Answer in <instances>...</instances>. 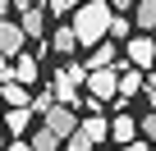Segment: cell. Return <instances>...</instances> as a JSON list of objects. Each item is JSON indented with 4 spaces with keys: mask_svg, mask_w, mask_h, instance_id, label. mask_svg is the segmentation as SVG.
Here are the masks:
<instances>
[{
    "mask_svg": "<svg viewBox=\"0 0 156 151\" xmlns=\"http://www.w3.org/2000/svg\"><path fill=\"white\" fill-rule=\"evenodd\" d=\"M110 37L115 41H129V14H115L110 19Z\"/></svg>",
    "mask_w": 156,
    "mask_h": 151,
    "instance_id": "d6986e66",
    "label": "cell"
},
{
    "mask_svg": "<svg viewBox=\"0 0 156 151\" xmlns=\"http://www.w3.org/2000/svg\"><path fill=\"white\" fill-rule=\"evenodd\" d=\"M87 83V64H78V60H69L60 73H55V83H51V92H55V105H73L78 101V87Z\"/></svg>",
    "mask_w": 156,
    "mask_h": 151,
    "instance_id": "7a4b0ae2",
    "label": "cell"
},
{
    "mask_svg": "<svg viewBox=\"0 0 156 151\" xmlns=\"http://www.w3.org/2000/svg\"><path fill=\"white\" fill-rule=\"evenodd\" d=\"M23 128H32V105H28V110H9V115H5V133H23Z\"/></svg>",
    "mask_w": 156,
    "mask_h": 151,
    "instance_id": "2e32d148",
    "label": "cell"
},
{
    "mask_svg": "<svg viewBox=\"0 0 156 151\" xmlns=\"http://www.w3.org/2000/svg\"><path fill=\"white\" fill-rule=\"evenodd\" d=\"M124 60H129L133 69H151V64H156V41H151V37H133L129 50H124Z\"/></svg>",
    "mask_w": 156,
    "mask_h": 151,
    "instance_id": "8992f818",
    "label": "cell"
},
{
    "mask_svg": "<svg viewBox=\"0 0 156 151\" xmlns=\"http://www.w3.org/2000/svg\"><path fill=\"white\" fill-rule=\"evenodd\" d=\"M133 28H142V32L156 28V0H133Z\"/></svg>",
    "mask_w": 156,
    "mask_h": 151,
    "instance_id": "9a60e30c",
    "label": "cell"
},
{
    "mask_svg": "<svg viewBox=\"0 0 156 151\" xmlns=\"http://www.w3.org/2000/svg\"><path fill=\"white\" fill-rule=\"evenodd\" d=\"M119 96V69H97V73H87V101H115Z\"/></svg>",
    "mask_w": 156,
    "mask_h": 151,
    "instance_id": "3957f363",
    "label": "cell"
},
{
    "mask_svg": "<svg viewBox=\"0 0 156 151\" xmlns=\"http://www.w3.org/2000/svg\"><path fill=\"white\" fill-rule=\"evenodd\" d=\"M5 83H14V60L0 55V87H5Z\"/></svg>",
    "mask_w": 156,
    "mask_h": 151,
    "instance_id": "603a6c76",
    "label": "cell"
},
{
    "mask_svg": "<svg viewBox=\"0 0 156 151\" xmlns=\"http://www.w3.org/2000/svg\"><path fill=\"white\" fill-rule=\"evenodd\" d=\"M0 101H5L9 110H28V105H32V92H28L23 83H5V87H0Z\"/></svg>",
    "mask_w": 156,
    "mask_h": 151,
    "instance_id": "7c38bea8",
    "label": "cell"
},
{
    "mask_svg": "<svg viewBox=\"0 0 156 151\" xmlns=\"http://www.w3.org/2000/svg\"><path fill=\"white\" fill-rule=\"evenodd\" d=\"M119 64H124V69H119V96H115V101H129V96H138V92H142V83H147V78H142V69H133L129 60H119Z\"/></svg>",
    "mask_w": 156,
    "mask_h": 151,
    "instance_id": "30bf717a",
    "label": "cell"
},
{
    "mask_svg": "<svg viewBox=\"0 0 156 151\" xmlns=\"http://www.w3.org/2000/svg\"><path fill=\"white\" fill-rule=\"evenodd\" d=\"M78 5H83V0H51V5H46V14H51V19H64V14L73 19V9H78Z\"/></svg>",
    "mask_w": 156,
    "mask_h": 151,
    "instance_id": "ac0fdd59",
    "label": "cell"
},
{
    "mask_svg": "<svg viewBox=\"0 0 156 151\" xmlns=\"http://www.w3.org/2000/svg\"><path fill=\"white\" fill-rule=\"evenodd\" d=\"M32 151H60V137L46 133V128H37V133H32Z\"/></svg>",
    "mask_w": 156,
    "mask_h": 151,
    "instance_id": "e0dca14e",
    "label": "cell"
},
{
    "mask_svg": "<svg viewBox=\"0 0 156 151\" xmlns=\"http://www.w3.org/2000/svg\"><path fill=\"white\" fill-rule=\"evenodd\" d=\"M78 133H83V137H92V146H101V142L110 137V119H106V115H87L83 124H78Z\"/></svg>",
    "mask_w": 156,
    "mask_h": 151,
    "instance_id": "8fae6325",
    "label": "cell"
},
{
    "mask_svg": "<svg viewBox=\"0 0 156 151\" xmlns=\"http://www.w3.org/2000/svg\"><path fill=\"white\" fill-rule=\"evenodd\" d=\"M138 124H142V137H147V142H151V146H156V110H151V115H147V119H138Z\"/></svg>",
    "mask_w": 156,
    "mask_h": 151,
    "instance_id": "7402d4cb",
    "label": "cell"
},
{
    "mask_svg": "<svg viewBox=\"0 0 156 151\" xmlns=\"http://www.w3.org/2000/svg\"><path fill=\"white\" fill-rule=\"evenodd\" d=\"M19 23H23L28 41H37V37H51V28H46V9H41V5H28V9L19 14Z\"/></svg>",
    "mask_w": 156,
    "mask_h": 151,
    "instance_id": "9c48e42d",
    "label": "cell"
},
{
    "mask_svg": "<svg viewBox=\"0 0 156 151\" xmlns=\"http://www.w3.org/2000/svg\"><path fill=\"white\" fill-rule=\"evenodd\" d=\"M64 151H97V146H92V137H83V133H73V137L64 142Z\"/></svg>",
    "mask_w": 156,
    "mask_h": 151,
    "instance_id": "44dd1931",
    "label": "cell"
},
{
    "mask_svg": "<svg viewBox=\"0 0 156 151\" xmlns=\"http://www.w3.org/2000/svg\"><path fill=\"white\" fill-rule=\"evenodd\" d=\"M119 64V50H115V41H101L97 50H92V60H87V73H97V69H115Z\"/></svg>",
    "mask_w": 156,
    "mask_h": 151,
    "instance_id": "4fadbf2b",
    "label": "cell"
},
{
    "mask_svg": "<svg viewBox=\"0 0 156 151\" xmlns=\"http://www.w3.org/2000/svg\"><path fill=\"white\" fill-rule=\"evenodd\" d=\"M14 83H23V87L37 83V55H14Z\"/></svg>",
    "mask_w": 156,
    "mask_h": 151,
    "instance_id": "5bb4252c",
    "label": "cell"
},
{
    "mask_svg": "<svg viewBox=\"0 0 156 151\" xmlns=\"http://www.w3.org/2000/svg\"><path fill=\"white\" fill-rule=\"evenodd\" d=\"M110 19H115V9H110V0H83V5L73 9V32H78V46H101L106 37H110Z\"/></svg>",
    "mask_w": 156,
    "mask_h": 151,
    "instance_id": "6da1fadb",
    "label": "cell"
},
{
    "mask_svg": "<svg viewBox=\"0 0 156 151\" xmlns=\"http://www.w3.org/2000/svg\"><path fill=\"white\" fill-rule=\"evenodd\" d=\"M142 96H147V101H151V105H156V73H151V78H147V83H142Z\"/></svg>",
    "mask_w": 156,
    "mask_h": 151,
    "instance_id": "cb8c5ba5",
    "label": "cell"
},
{
    "mask_svg": "<svg viewBox=\"0 0 156 151\" xmlns=\"http://www.w3.org/2000/svg\"><path fill=\"white\" fill-rule=\"evenodd\" d=\"M9 9H14V0H0V19H9Z\"/></svg>",
    "mask_w": 156,
    "mask_h": 151,
    "instance_id": "83f0119b",
    "label": "cell"
},
{
    "mask_svg": "<svg viewBox=\"0 0 156 151\" xmlns=\"http://www.w3.org/2000/svg\"><path fill=\"white\" fill-rule=\"evenodd\" d=\"M124 151H156V146H151V142H147V137H138V142H129V146H124Z\"/></svg>",
    "mask_w": 156,
    "mask_h": 151,
    "instance_id": "484cf974",
    "label": "cell"
},
{
    "mask_svg": "<svg viewBox=\"0 0 156 151\" xmlns=\"http://www.w3.org/2000/svg\"><path fill=\"white\" fill-rule=\"evenodd\" d=\"M23 41H28V32H23V23L19 19H0V55H23Z\"/></svg>",
    "mask_w": 156,
    "mask_h": 151,
    "instance_id": "5b68a950",
    "label": "cell"
},
{
    "mask_svg": "<svg viewBox=\"0 0 156 151\" xmlns=\"http://www.w3.org/2000/svg\"><path fill=\"white\" fill-rule=\"evenodd\" d=\"M41 128H46V133H55L60 142H69V137L78 133V115H73V105H51V110H46V119H41Z\"/></svg>",
    "mask_w": 156,
    "mask_h": 151,
    "instance_id": "277c9868",
    "label": "cell"
},
{
    "mask_svg": "<svg viewBox=\"0 0 156 151\" xmlns=\"http://www.w3.org/2000/svg\"><path fill=\"white\" fill-rule=\"evenodd\" d=\"M5 151H32V142H23V137H9V142H5Z\"/></svg>",
    "mask_w": 156,
    "mask_h": 151,
    "instance_id": "d4e9b609",
    "label": "cell"
},
{
    "mask_svg": "<svg viewBox=\"0 0 156 151\" xmlns=\"http://www.w3.org/2000/svg\"><path fill=\"white\" fill-rule=\"evenodd\" d=\"M129 5H133V0H110V9H115V14H129Z\"/></svg>",
    "mask_w": 156,
    "mask_h": 151,
    "instance_id": "4316f807",
    "label": "cell"
},
{
    "mask_svg": "<svg viewBox=\"0 0 156 151\" xmlns=\"http://www.w3.org/2000/svg\"><path fill=\"white\" fill-rule=\"evenodd\" d=\"M55 105V92H41V96H32V115H41L46 119V110Z\"/></svg>",
    "mask_w": 156,
    "mask_h": 151,
    "instance_id": "ffe728a7",
    "label": "cell"
},
{
    "mask_svg": "<svg viewBox=\"0 0 156 151\" xmlns=\"http://www.w3.org/2000/svg\"><path fill=\"white\" fill-rule=\"evenodd\" d=\"M46 41H51V50H55V55H64V60L78 50V32H73V23H55Z\"/></svg>",
    "mask_w": 156,
    "mask_h": 151,
    "instance_id": "52a82bcc",
    "label": "cell"
},
{
    "mask_svg": "<svg viewBox=\"0 0 156 151\" xmlns=\"http://www.w3.org/2000/svg\"><path fill=\"white\" fill-rule=\"evenodd\" d=\"M0 146H5V128H0Z\"/></svg>",
    "mask_w": 156,
    "mask_h": 151,
    "instance_id": "f1b7e54d",
    "label": "cell"
},
{
    "mask_svg": "<svg viewBox=\"0 0 156 151\" xmlns=\"http://www.w3.org/2000/svg\"><path fill=\"white\" fill-rule=\"evenodd\" d=\"M110 137H115V142H119V151H124L129 142H138V137H142V124H138L133 115H115V119H110Z\"/></svg>",
    "mask_w": 156,
    "mask_h": 151,
    "instance_id": "ba28073f",
    "label": "cell"
}]
</instances>
